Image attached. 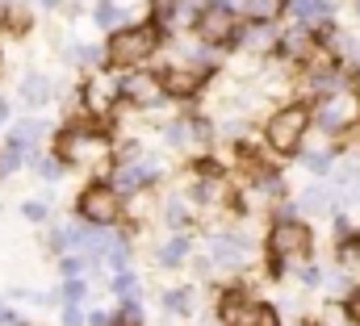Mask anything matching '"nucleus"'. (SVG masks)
<instances>
[{"instance_id":"1","label":"nucleus","mask_w":360,"mask_h":326,"mask_svg":"<svg viewBox=\"0 0 360 326\" xmlns=\"http://www.w3.org/2000/svg\"><path fill=\"white\" fill-rule=\"evenodd\" d=\"M314 251V230L302 218H276L269 230V255L276 268H297Z\"/></svg>"},{"instance_id":"2","label":"nucleus","mask_w":360,"mask_h":326,"mask_svg":"<svg viewBox=\"0 0 360 326\" xmlns=\"http://www.w3.org/2000/svg\"><path fill=\"white\" fill-rule=\"evenodd\" d=\"M160 25H126V30H113L109 46H105V59L113 67H143L155 51H160Z\"/></svg>"},{"instance_id":"3","label":"nucleus","mask_w":360,"mask_h":326,"mask_svg":"<svg viewBox=\"0 0 360 326\" xmlns=\"http://www.w3.org/2000/svg\"><path fill=\"white\" fill-rule=\"evenodd\" d=\"M310 122H314V117H310L306 105H281L269 122H264V143H269V151H276V155H293V151L306 143Z\"/></svg>"},{"instance_id":"4","label":"nucleus","mask_w":360,"mask_h":326,"mask_svg":"<svg viewBox=\"0 0 360 326\" xmlns=\"http://www.w3.org/2000/svg\"><path fill=\"white\" fill-rule=\"evenodd\" d=\"M310 117H314V126L323 134H348L360 122V88L344 84V88H335L327 96H319V105H314Z\"/></svg>"},{"instance_id":"5","label":"nucleus","mask_w":360,"mask_h":326,"mask_svg":"<svg viewBox=\"0 0 360 326\" xmlns=\"http://www.w3.org/2000/svg\"><path fill=\"white\" fill-rule=\"evenodd\" d=\"M55 155L63 163H80V167H89V163H101L109 155V138L96 130V126H84V122H76V126H68L59 138H55Z\"/></svg>"},{"instance_id":"6","label":"nucleus","mask_w":360,"mask_h":326,"mask_svg":"<svg viewBox=\"0 0 360 326\" xmlns=\"http://www.w3.org/2000/svg\"><path fill=\"white\" fill-rule=\"evenodd\" d=\"M239 25H243V21H239L235 4H226V0H205V4L197 8V21H193L197 38L210 42V46H226V42H235Z\"/></svg>"},{"instance_id":"7","label":"nucleus","mask_w":360,"mask_h":326,"mask_svg":"<svg viewBox=\"0 0 360 326\" xmlns=\"http://www.w3.org/2000/svg\"><path fill=\"white\" fill-rule=\"evenodd\" d=\"M76 209H80V222H89V226H117L122 222V214H126V205H122V193L113 188V184H89L84 193H80V201H76Z\"/></svg>"},{"instance_id":"8","label":"nucleus","mask_w":360,"mask_h":326,"mask_svg":"<svg viewBox=\"0 0 360 326\" xmlns=\"http://www.w3.org/2000/svg\"><path fill=\"white\" fill-rule=\"evenodd\" d=\"M117 88H122V100H130L139 109H151V105L164 100V76L143 72V67H126V76L117 80Z\"/></svg>"},{"instance_id":"9","label":"nucleus","mask_w":360,"mask_h":326,"mask_svg":"<svg viewBox=\"0 0 360 326\" xmlns=\"http://www.w3.org/2000/svg\"><path fill=\"white\" fill-rule=\"evenodd\" d=\"M160 176H164V163L139 155V159H122L117 163V171H113L109 184H113L117 193H143V188H151Z\"/></svg>"},{"instance_id":"10","label":"nucleus","mask_w":360,"mask_h":326,"mask_svg":"<svg viewBox=\"0 0 360 326\" xmlns=\"http://www.w3.org/2000/svg\"><path fill=\"white\" fill-rule=\"evenodd\" d=\"M210 263H214V272H235V268H243L248 263V255H252V243L243 239V235H231V230H222V235H214L210 239Z\"/></svg>"},{"instance_id":"11","label":"nucleus","mask_w":360,"mask_h":326,"mask_svg":"<svg viewBox=\"0 0 360 326\" xmlns=\"http://www.w3.org/2000/svg\"><path fill=\"white\" fill-rule=\"evenodd\" d=\"M80 96H84V109H89V113L105 117V113L122 100V88H117V80H113V76H105V72L96 67V76H89V80H84Z\"/></svg>"},{"instance_id":"12","label":"nucleus","mask_w":360,"mask_h":326,"mask_svg":"<svg viewBox=\"0 0 360 326\" xmlns=\"http://www.w3.org/2000/svg\"><path fill=\"white\" fill-rule=\"evenodd\" d=\"M151 21L168 34V30H180V25H193L197 8L188 0H151Z\"/></svg>"},{"instance_id":"13","label":"nucleus","mask_w":360,"mask_h":326,"mask_svg":"<svg viewBox=\"0 0 360 326\" xmlns=\"http://www.w3.org/2000/svg\"><path fill=\"white\" fill-rule=\"evenodd\" d=\"M226 197V180H222V171L218 167H201L197 171V180L188 184V201H197V205H214V201H222Z\"/></svg>"},{"instance_id":"14","label":"nucleus","mask_w":360,"mask_h":326,"mask_svg":"<svg viewBox=\"0 0 360 326\" xmlns=\"http://www.w3.org/2000/svg\"><path fill=\"white\" fill-rule=\"evenodd\" d=\"M201 88V72L197 67H172V72H164V92L168 96H193Z\"/></svg>"},{"instance_id":"15","label":"nucleus","mask_w":360,"mask_h":326,"mask_svg":"<svg viewBox=\"0 0 360 326\" xmlns=\"http://www.w3.org/2000/svg\"><path fill=\"white\" fill-rule=\"evenodd\" d=\"M289 13L297 17V25H323L331 17V0H289Z\"/></svg>"},{"instance_id":"16","label":"nucleus","mask_w":360,"mask_h":326,"mask_svg":"<svg viewBox=\"0 0 360 326\" xmlns=\"http://www.w3.org/2000/svg\"><path fill=\"white\" fill-rule=\"evenodd\" d=\"M188 251H193V239H188L184 230H176L168 243L155 251V259H160V268H180V263L188 259Z\"/></svg>"},{"instance_id":"17","label":"nucleus","mask_w":360,"mask_h":326,"mask_svg":"<svg viewBox=\"0 0 360 326\" xmlns=\"http://www.w3.org/2000/svg\"><path fill=\"white\" fill-rule=\"evenodd\" d=\"M239 326H281V314L272 310L269 301H256V297H248V306H243V318Z\"/></svg>"},{"instance_id":"18","label":"nucleus","mask_w":360,"mask_h":326,"mask_svg":"<svg viewBox=\"0 0 360 326\" xmlns=\"http://www.w3.org/2000/svg\"><path fill=\"white\" fill-rule=\"evenodd\" d=\"M21 100H25L30 109H38V105H46V100H51V84H46V76H38V72H30V76H21Z\"/></svg>"},{"instance_id":"19","label":"nucleus","mask_w":360,"mask_h":326,"mask_svg":"<svg viewBox=\"0 0 360 326\" xmlns=\"http://www.w3.org/2000/svg\"><path fill=\"white\" fill-rule=\"evenodd\" d=\"M285 8H289V0H243L248 21H276Z\"/></svg>"},{"instance_id":"20","label":"nucleus","mask_w":360,"mask_h":326,"mask_svg":"<svg viewBox=\"0 0 360 326\" xmlns=\"http://www.w3.org/2000/svg\"><path fill=\"white\" fill-rule=\"evenodd\" d=\"M42 134H46V126H42L38 117H25V122H17V126L8 130V138H13V143H21V147H30V151H34V143H38Z\"/></svg>"},{"instance_id":"21","label":"nucleus","mask_w":360,"mask_h":326,"mask_svg":"<svg viewBox=\"0 0 360 326\" xmlns=\"http://www.w3.org/2000/svg\"><path fill=\"white\" fill-rule=\"evenodd\" d=\"M30 155H34L30 147H21V143H13V138H8V147L0 151V176H8V171H17L21 163L30 159Z\"/></svg>"},{"instance_id":"22","label":"nucleus","mask_w":360,"mask_h":326,"mask_svg":"<svg viewBox=\"0 0 360 326\" xmlns=\"http://www.w3.org/2000/svg\"><path fill=\"white\" fill-rule=\"evenodd\" d=\"M164 138H168V147H176V151L193 147V130H188V117H176V122H168V126H164Z\"/></svg>"},{"instance_id":"23","label":"nucleus","mask_w":360,"mask_h":326,"mask_svg":"<svg viewBox=\"0 0 360 326\" xmlns=\"http://www.w3.org/2000/svg\"><path fill=\"white\" fill-rule=\"evenodd\" d=\"M193 218H188V205L180 201V197H168L164 201V226H172V230H184Z\"/></svg>"},{"instance_id":"24","label":"nucleus","mask_w":360,"mask_h":326,"mask_svg":"<svg viewBox=\"0 0 360 326\" xmlns=\"http://www.w3.org/2000/svg\"><path fill=\"white\" fill-rule=\"evenodd\" d=\"M92 21H96L101 30H113L117 21H126V13H122V8H117L113 0H101V4L92 8Z\"/></svg>"},{"instance_id":"25","label":"nucleus","mask_w":360,"mask_h":326,"mask_svg":"<svg viewBox=\"0 0 360 326\" xmlns=\"http://www.w3.org/2000/svg\"><path fill=\"white\" fill-rule=\"evenodd\" d=\"M30 163H34V171H38L42 180H59V176H63V167H68L59 155H30Z\"/></svg>"},{"instance_id":"26","label":"nucleus","mask_w":360,"mask_h":326,"mask_svg":"<svg viewBox=\"0 0 360 326\" xmlns=\"http://www.w3.org/2000/svg\"><path fill=\"white\" fill-rule=\"evenodd\" d=\"M113 293H117L122 301H134V297H139V280H134V272H130V268L113 272Z\"/></svg>"},{"instance_id":"27","label":"nucleus","mask_w":360,"mask_h":326,"mask_svg":"<svg viewBox=\"0 0 360 326\" xmlns=\"http://www.w3.org/2000/svg\"><path fill=\"white\" fill-rule=\"evenodd\" d=\"M160 301H164L168 314H188V310H193V293H188V289H168Z\"/></svg>"},{"instance_id":"28","label":"nucleus","mask_w":360,"mask_h":326,"mask_svg":"<svg viewBox=\"0 0 360 326\" xmlns=\"http://www.w3.org/2000/svg\"><path fill=\"white\" fill-rule=\"evenodd\" d=\"M302 163H306V171H314V176H327V171L335 167V159H331L327 151H310V155H306Z\"/></svg>"},{"instance_id":"29","label":"nucleus","mask_w":360,"mask_h":326,"mask_svg":"<svg viewBox=\"0 0 360 326\" xmlns=\"http://www.w3.org/2000/svg\"><path fill=\"white\" fill-rule=\"evenodd\" d=\"M84 293H89V285H84L80 276H68V280H63V301L80 306V301H84Z\"/></svg>"},{"instance_id":"30","label":"nucleus","mask_w":360,"mask_h":326,"mask_svg":"<svg viewBox=\"0 0 360 326\" xmlns=\"http://www.w3.org/2000/svg\"><path fill=\"white\" fill-rule=\"evenodd\" d=\"M21 218H25V222H46V218H51V205H46V201H25V205H21Z\"/></svg>"},{"instance_id":"31","label":"nucleus","mask_w":360,"mask_h":326,"mask_svg":"<svg viewBox=\"0 0 360 326\" xmlns=\"http://www.w3.org/2000/svg\"><path fill=\"white\" fill-rule=\"evenodd\" d=\"M188 130H193V147H197V143L205 147V143L214 138V130H210V122H205V117H188Z\"/></svg>"},{"instance_id":"32","label":"nucleus","mask_w":360,"mask_h":326,"mask_svg":"<svg viewBox=\"0 0 360 326\" xmlns=\"http://www.w3.org/2000/svg\"><path fill=\"white\" fill-rule=\"evenodd\" d=\"M101 55L105 51H96V46H76V63H84V67H101Z\"/></svg>"},{"instance_id":"33","label":"nucleus","mask_w":360,"mask_h":326,"mask_svg":"<svg viewBox=\"0 0 360 326\" xmlns=\"http://www.w3.org/2000/svg\"><path fill=\"white\" fill-rule=\"evenodd\" d=\"M302 205H306V209H327V205H331V197H327L323 188H310V193L302 197Z\"/></svg>"},{"instance_id":"34","label":"nucleus","mask_w":360,"mask_h":326,"mask_svg":"<svg viewBox=\"0 0 360 326\" xmlns=\"http://www.w3.org/2000/svg\"><path fill=\"white\" fill-rule=\"evenodd\" d=\"M89 318H84V310L80 306H72V301H63V326H84Z\"/></svg>"},{"instance_id":"35","label":"nucleus","mask_w":360,"mask_h":326,"mask_svg":"<svg viewBox=\"0 0 360 326\" xmlns=\"http://www.w3.org/2000/svg\"><path fill=\"white\" fill-rule=\"evenodd\" d=\"M84 268H89V259H80V255H63V272H68V276H80Z\"/></svg>"},{"instance_id":"36","label":"nucleus","mask_w":360,"mask_h":326,"mask_svg":"<svg viewBox=\"0 0 360 326\" xmlns=\"http://www.w3.org/2000/svg\"><path fill=\"white\" fill-rule=\"evenodd\" d=\"M0 326H25V322H21V318L8 310V306H0Z\"/></svg>"},{"instance_id":"37","label":"nucleus","mask_w":360,"mask_h":326,"mask_svg":"<svg viewBox=\"0 0 360 326\" xmlns=\"http://www.w3.org/2000/svg\"><path fill=\"white\" fill-rule=\"evenodd\" d=\"M348 318L360 322V293H356V297H348Z\"/></svg>"},{"instance_id":"38","label":"nucleus","mask_w":360,"mask_h":326,"mask_svg":"<svg viewBox=\"0 0 360 326\" xmlns=\"http://www.w3.org/2000/svg\"><path fill=\"white\" fill-rule=\"evenodd\" d=\"M89 326H109V318H105L101 310H92V314H89Z\"/></svg>"},{"instance_id":"39","label":"nucleus","mask_w":360,"mask_h":326,"mask_svg":"<svg viewBox=\"0 0 360 326\" xmlns=\"http://www.w3.org/2000/svg\"><path fill=\"white\" fill-rule=\"evenodd\" d=\"M0 126H8V100L0 96Z\"/></svg>"},{"instance_id":"40","label":"nucleus","mask_w":360,"mask_h":326,"mask_svg":"<svg viewBox=\"0 0 360 326\" xmlns=\"http://www.w3.org/2000/svg\"><path fill=\"white\" fill-rule=\"evenodd\" d=\"M109 326H139V322H130V318H113Z\"/></svg>"},{"instance_id":"41","label":"nucleus","mask_w":360,"mask_h":326,"mask_svg":"<svg viewBox=\"0 0 360 326\" xmlns=\"http://www.w3.org/2000/svg\"><path fill=\"white\" fill-rule=\"evenodd\" d=\"M38 4H46V8H59V4H63V0H38Z\"/></svg>"},{"instance_id":"42","label":"nucleus","mask_w":360,"mask_h":326,"mask_svg":"<svg viewBox=\"0 0 360 326\" xmlns=\"http://www.w3.org/2000/svg\"><path fill=\"white\" fill-rule=\"evenodd\" d=\"M356 8H360V0H356Z\"/></svg>"}]
</instances>
